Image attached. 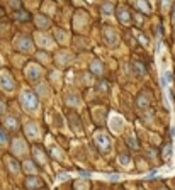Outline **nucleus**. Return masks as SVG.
Masks as SVG:
<instances>
[{"mask_svg": "<svg viewBox=\"0 0 175 190\" xmlns=\"http://www.w3.org/2000/svg\"><path fill=\"white\" fill-rule=\"evenodd\" d=\"M21 104L27 112H36L39 109V102H37V95L29 88H24L21 92Z\"/></svg>", "mask_w": 175, "mask_h": 190, "instance_id": "f257e3e1", "label": "nucleus"}, {"mask_svg": "<svg viewBox=\"0 0 175 190\" xmlns=\"http://www.w3.org/2000/svg\"><path fill=\"white\" fill-rule=\"evenodd\" d=\"M43 77V70H41L39 65H36V63H29L26 68V78L29 82H37L39 78Z\"/></svg>", "mask_w": 175, "mask_h": 190, "instance_id": "f03ea898", "label": "nucleus"}, {"mask_svg": "<svg viewBox=\"0 0 175 190\" xmlns=\"http://www.w3.org/2000/svg\"><path fill=\"white\" fill-rule=\"evenodd\" d=\"M0 88L4 92H12L15 88L14 78L10 77L9 71H2V73H0Z\"/></svg>", "mask_w": 175, "mask_h": 190, "instance_id": "7ed1b4c3", "label": "nucleus"}, {"mask_svg": "<svg viewBox=\"0 0 175 190\" xmlns=\"http://www.w3.org/2000/svg\"><path fill=\"white\" fill-rule=\"evenodd\" d=\"M102 36H104V41H106V44H107V46H111V48L117 46V41H119V36H117V32L112 29V27H104Z\"/></svg>", "mask_w": 175, "mask_h": 190, "instance_id": "20e7f679", "label": "nucleus"}, {"mask_svg": "<svg viewBox=\"0 0 175 190\" xmlns=\"http://www.w3.org/2000/svg\"><path fill=\"white\" fill-rule=\"evenodd\" d=\"M95 142H97V146L102 151H109L111 150V139H109V136H107L106 132H102V131L95 132Z\"/></svg>", "mask_w": 175, "mask_h": 190, "instance_id": "39448f33", "label": "nucleus"}, {"mask_svg": "<svg viewBox=\"0 0 175 190\" xmlns=\"http://www.w3.org/2000/svg\"><path fill=\"white\" fill-rule=\"evenodd\" d=\"M15 48L22 53H29L31 49H33V41L27 36H19L17 39H15Z\"/></svg>", "mask_w": 175, "mask_h": 190, "instance_id": "423d86ee", "label": "nucleus"}, {"mask_svg": "<svg viewBox=\"0 0 175 190\" xmlns=\"http://www.w3.org/2000/svg\"><path fill=\"white\" fill-rule=\"evenodd\" d=\"M12 151H14V154H17V156H22V154L27 151V146L26 142H24V139H14L12 141Z\"/></svg>", "mask_w": 175, "mask_h": 190, "instance_id": "0eeeda50", "label": "nucleus"}, {"mask_svg": "<svg viewBox=\"0 0 175 190\" xmlns=\"http://www.w3.org/2000/svg\"><path fill=\"white\" fill-rule=\"evenodd\" d=\"M24 131H26L27 138H31V139H36L37 136H39V127H37V124H34V122H27V124L24 126Z\"/></svg>", "mask_w": 175, "mask_h": 190, "instance_id": "6e6552de", "label": "nucleus"}, {"mask_svg": "<svg viewBox=\"0 0 175 190\" xmlns=\"http://www.w3.org/2000/svg\"><path fill=\"white\" fill-rule=\"evenodd\" d=\"M122 117H119V116H112L111 117V129H112V132H121L122 131Z\"/></svg>", "mask_w": 175, "mask_h": 190, "instance_id": "1a4fd4ad", "label": "nucleus"}, {"mask_svg": "<svg viewBox=\"0 0 175 190\" xmlns=\"http://www.w3.org/2000/svg\"><path fill=\"white\" fill-rule=\"evenodd\" d=\"M117 19L122 24H129L131 22V15H129V10L126 7H119L117 9Z\"/></svg>", "mask_w": 175, "mask_h": 190, "instance_id": "9d476101", "label": "nucleus"}, {"mask_svg": "<svg viewBox=\"0 0 175 190\" xmlns=\"http://www.w3.org/2000/svg\"><path fill=\"white\" fill-rule=\"evenodd\" d=\"M87 21H88L87 12H84V10L77 12V15H75V26H77V29L78 27H84L85 24H87Z\"/></svg>", "mask_w": 175, "mask_h": 190, "instance_id": "9b49d317", "label": "nucleus"}, {"mask_svg": "<svg viewBox=\"0 0 175 190\" xmlns=\"http://www.w3.org/2000/svg\"><path fill=\"white\" fill-rule=\"evenodd\" d=\"M33 154H34V158L37 160V163H39V165H46V154H44L43 148L34 146L33 148Z\"/></svg>", "mask_w": 175, "mask_h": 190, "instance_id": "f8f14e48", "label": "nucleus"}, {"mask_svg": "<svg viewBox=\"0 0 175 190\" xmlns=\"http://www.w3.org/2000/svg\"><path fill=\"white\" fill-rule=\"evenodd\" d=\"M36 41H37V44L43 46V48H53L55 46V43H51V39L48 36H44V34H36Z\"/></svg>", "mask_w": 175, "mask_h": 190, "instance_id": "ddd939ff", "label": "nucleus"}, {"mask_svg": "<svg viewBox=\"0 0 175 190\" xmlns=\"http://www.w3.org/2000/svg\"><path fill=\"white\" fill-rule=\"evenodd\" d=\"M90 71H92L94 75H102V73H104L102 63L99 61V59H92V63H90Z\"/></svg>", "mask_w": 175, "mask_h": 190, "instance_id": "4468645a", "label": "nucleus"}, {"mask_svg": "<svg viewBox=\"0 0 175 190\" xmlns=\"http://www.w3.org/2000/svg\"><path fill=\"white\" fill-rule=\"evenodd\" d=\"M24 185H26L29 190H33V188H37V187L41 185V180L37 178V177H27L26 182H24Z\"/></svg>", "mask_w": 175, "mask_h": 190, "instance_id": "2eb2a0df", "label": "nucleus"}, {"mask_svg": "<svg viewBox=\"0 0 175 190\" xmlns=\"http://www.w3.org/2000/svg\"><path fill=\"white\" fill-rule=\"evenodd\" d=\"M4 126H5L7 129H10V131H15V129L19 127V124H17V119H15V117H5Z\"/></svg>", "mask_w": 175, "mask_h": 190, "instance_id": "dca6fc26", "label": "nucleus"}, {"mask_svg": "<svg viewBox=\"0 0 175 190\" xmlns=\"http://www.w3.org/2000/svg\"><path fill=\"white\" fill-rule=\"evenodd\" d=\"M136 104H138L139 109H145V107H148L150 99L146 97V93H139V95H138V99H136Z\"/></svg>", "mask_w": 175, "mask_h": 190, "instance_id": "f3484780", "label": "nucleus"}, {"mask_svg": "<svg viewBox=\"0 0 175 190\" xmlns=\"http://www.w3.org/2000/svg\"><path fill=\"white\" fill-rule=\"evenodd\" d=\"M36 24H37V27H41V29H46V27H49V19L44 17V15H37Z\"/></svg>", "mask_w": 175, "mask_h": 190, "instance_id": "a211bd4d", "label": "nucleus"}, {"mask_svg": "<svg viewBox=\"0 0 175 190\" xmlns=\"http://www.w3.org/2000/svg\"><path fill=\"white\" fill-rule=\"evenodd\" d=\"M134 5L141 12H145V14H150V10H151V9H150V5L146 4V0H134Z\"/></svg>", "mask_w": 175, "mask_h": 190, "instance_id": "6ab92c4d", "label": "nucleus"}, {"mask_svg": "<svg viewBox=\"0 0 175 190\" xmlns=\"http://www.w3.org/2000/svg\"><path fill=\"white\" fill-rule=\"evenodd\" d=\"M65 102L66 104H70V105H80V99L78 97H75L73 93H66V97H65Z\"/></svg>", "mask_w": 175, "mask_h": 190, "instance_id": "aec40b11", "label": "nucleus"}, {"mask_svg": "<svg viewBox=\"0 0 175 190\" xmlns=\"http://www.w3.org/2000/svg\"><path fill=\"white\" fill-rule=\"evenodd\" d=\"M117 161L122 165L124 168H129V165H131V158H129L128 154H119V156H117Z\"/></svg>", "mask_w": 175, "mask_h": 190, "instance_id": "412c9836", "label": "nucleus"}, {"mask_svg": "<svg viewBox=\"0 0 175 190\" xmlns=\"http://www.w3.org/2000/svg\"><path fill=\"white\" fill-rule=\"evenodd\" d=\"M7 166H9V170H12V173H19V172H21L17 161L12 160V158H9V160H7Z\"/></svg>", "mask_w": 175, "mask_h": 190, "instance_id": "4be33fe9", "label": "nucleus"}, {"mask_svg": "<svg viewBox=\"0 0 175 190\" xmlns=\"http://www.w3.org/2000/svg\"><path fill=\"white\" fill-rule=\"evenodd\" d=\"M22 168H24V172H27V173H34V172H36V166L33 165V161H24Z\"/></svg>", "mask_w": 175, "mask_h": 190, "instance_id": "5701e85b", "label": "nucleus"}, {"mask_svg": "<svg viewBox=\"0 0 175 190\" xmlns=\"http://www.w3.org/2000/svg\"><path fill=\"white\" fill-rule=\"evenodd\" d=\"M66 39H68V34H66L65 31H61V29L56 31V41H58V43H65Z\"/></svg>", "mask_w": 175, "mask_h": 190, "instance_id": "b1692460", "label": "nucleus"}, {"mask_svg": "<svg viewBox=\"0 0 175 190\" xmlns=\"http://www.w3.org/2000/svg\"><path fill=\"white\" fill-rule=\"evenodd\" d=\"M70 59H72V56H70V53H60V56H58V61L61 63H70Z\"/></svg>", "mask_w": 175, "mask_h": 190, "instance_id": "393cba45", "label": "nucleus"}, {"mask_svg": "<svg viewBox=\"0 0 175 190\" xmlns=\"http://www.w3.org/2000/svg\"><path fill=\"white\" fill-rule=\"evenodd\" d=\"M9 142V136H7V132L4 131V129L0 127V144H7Z\"/></svg>", "mask_w": 175, "mask_h": 190, "instance_id": "a878e982", "label": "nucleus"}, {"mask_svg": "<svg viewBox=\"0 0 175 190\" xmlns=\"http://www.w3.org/2000/svg\"><path fill=\"white\" fill-rule=\"evenodd\" d=\"M102 14L104 15H111V14H112V5H111L109 2L102 5Z\"/></svg>", "mask_w": 175, "mask_h": 190, "instance_id": "bb28decb", "label": "nucleus"}, {"mask_svg": "<svg viewBox=\"0 0 175 190\" xmlns=\"http://www.w3.org/2000/svg\"><path fill=\"white\" fill-rule=\"evenodd\" d=\"M15 17H17L19 21H29V19H31V15L27 14V12L21 10V12H17V15H15Z\"/></svg>", "mask_w": 175, "mask_h": 190, "instance_id": "cd10ccee", "label": "nucleus"}, {"mask_svg": "<svg viewBox=\"0 0 175 190\" xmlns=\"http://www.w3.org/2000/svg\"><path fill=\"white\" fill-rule=\"evenodd\" d=\"M128 144L129 146H133L136 150V148H138V142H136V139L133 138V134H129V138H128Z\"/></svg>", "mask_w": 175, "mask_h": 190, "instance_id": "c85d7f7f", "label": "nucleus"}, {"mask_svg": "<svg viewBox=\"0 0 175 190\" xmlns=\"http://www.w3.org/2000/svg\"><path fill=\"white\" fill-rule=\"evenodd\" d=\"M170 153H172V148L170 146H165L163 148V153H161V154H163L165 160H168V158H170Z\"/></svg>", "mask_w": 175, "mask_h": 190, "instance_id": "c756f323", "label": "nucleus"}, {"mask_svg": "<svg viewBox=\"0 0 175 190\" xmlns=\"http://www.w3.org/2000/svg\"><path fill=\"white\" fill-rule=\"evenodd\" d=\"M88 187V183L87 182H77L75 183V188H82V190H85Z\"/></svg>", "mask_w": 175, "mask_h": 190, "instance_id": "7c9ffc66", "label": "nucleus"}, {"mask_svg": "<svg viewBox=\"0 0 175 190\" xmlns=\"http://www.w3.org/2000/svg\"><path fill=\"white\" fill-rule=\"evenodd\" d=\"M170 4H172V0H161V9H163V10H168Z\"/></svg>", "mask_w": 175, "mask_h": 190, "instance_id": "2f4dec72", "label": "nucleus"}, {"mask_svg": "<svg viewBox=\"0 0 175 190\" xmlns=\"http://www.w3.org/2000/svg\"><path fill=\"white\" fill-rule=\"evenodd\" d=\"M10 4H12V7H19V5H21V2H19V0H12Z\"/></svg>", "mask_w": 175, "mask_h": 190, "instance_id": "473e14b6", "label": "nucleus"}, {"mask_svg": "<svg viewBox=\"0 0 175 190\" xmlns=\"http://www.w3.org/2000/svg\"><path fill=\"white\" fill-rule=\"evenodd\" d=\"M4 112H5V105L0 102V114H4Z\"/></svg>", "mask_w": 175, "mask_h": 190, "instance_id": "72a5a7b5", "label": "nucleus"}, {"mask_svg": "<svg viewBox=\"0 0 175 190\" xmlns=\"http://www.w3.org/2000/svg\"><path fill=\"white\" fill-rule=\"evenodd\" d=\"M173 19H175V10H173Z\"/></svg>", "mask_w": 175, "mask_h": 190, "instance_id": "f704fd0d", "label": "nucleus"}, {"mask_svg": "<svg viewBox=\"0 0 175 190\" xmlns=\"http://www.w3.org/2000/svg\"><path fill=\"white\" fill-rule=\"evenodd\" d=\"M0 15H2V9H0Z\"/></svg>", "mask_w": 175, "mask_h": 190, "instance_id": "c9c22d12", "label": "nucleus"}, {"mask_svg": "<svg viewBox=\"0 0 175 190\" xmlns=\"http://www.w3.org/2000/svg\"><path fill=\"white\" fill-rule=\"evenodd\" d=\"M160 190H167V188H160Z\"/></svg>", "mask_w": 175, "mask_h": 190, "instance_id": "e433bc0d", "label": "nucleus"}, {"mask_svg": "<svg viewBox=\"0 0 175 190\" xmlns=\"http://www.w3.org/2000/svg\"><path fill=\"white\" fill-rule=\"evenodd\" d=\"M90 2H94V0H90Z\"/></svg>", "mask_w": 175, "mask_h": 190, "instance_id": "4c0bfd02", "label": "nucleus"}, {"mask_svg": "<svg viewBox=\"0 0 175 190\" xmlns=\"http://www.w3.org/2000/svg\"><path fill=\"white\" fill-rule=\"evenodd\" d=\"M0 65H2V61H0Z\"/></svg>", "mask_w": 175, "mask_h": 190, "instance_id": "58836bf2", "label": "nucleus"}]
</instances>
